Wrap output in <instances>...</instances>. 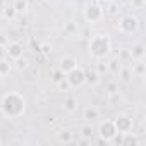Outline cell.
Instances as JSON below:
<instances>
[{
	"instance_id": "cell-1",
	"label": "cell",
	"mask_w": 146,
	"mask_h": 146,
	"mask_svg": "<svg viewBox=\"0 0 146 146\" xmlns=\"http://www.w3.org/2000/svg\"><path fill=\"white\" fill-rule=\"evenodd\" d=\"M26 110V98L21 93L11 91L2 100V113L9 119H17Z\"/></svg>"
},
{
	"instance_id": "cell-2",
	"label": "cell",
	"mask_w": 146,
	"mask_h": 146,
	"mask_svg": "<svg viewBox=\"0 0 146 146\" xmlns=\"http://www.w3.org/2000/svg\"><path fill=\"white\" fill-rule=\"evenodd\" d=\"M110 50H112V43H110V38L107 35L91 36V40H90V53H91L93 58L102 60L110 53Z\"/></svg>"
},
{
	"instance_id": "cell-3",
	"label": "cell",
	"mask_w": 146,
	"mask_h": 146,
	"mask_svg": "<svg viewBox=\"0 0 146 146\" xmlns=\"http://www.w3.org/2000/svg\"><path fill=\"white\" fill-rule=\"evenodd\" d=\"M65 79H67L70 88H81L83 84H86V70L78 65V67H74L72 70L67 72Z\"/></svg>"
},
{
	"instance_id": "cell-4",
	"label": "cell",
	"mask_w": 146,
	"mask_h": 146,
	"mask_svg": "<svg viewBox=\"0 0 146 146\" xmlns=\"http://www.w3.org/2000/svg\"><path fill=\"white\" fill-rule=\"evenodd\" d=\"M103 14H105L103 7L98 5V4H88L86 9H84V17H86V21L91 23V24L100 23V21L103 19Z\"/></svg>"
},
{
	"instance_id": "cell-5",
	"label": "cell",
	"mask_w": 146,
	"mask_h": 146,
	"mask_svg": "<svg viewBox=\"0 0 146 146\" xmlns=\"http://www.w3.org/2000/svg\"><path fill=\"white\" fill-rule=\"evenodd\" d=\"M117 134H119V132H117V129H115V125H113V120H105V122H102L100 127H98V136H100L102 141H113V137H115Z\"/></svg>"
},
{
	"instance_id": "cell-6",
	"label": "cell",
	"mask_w": 146,
	"mask_h": 146,
	"mask_svg": "<svg viewBox=\"0 0 146 146\" xmlns=\"http://www.w3.org/2000/svg\"><path fill=\"white\" fill-rule=\"evenodd\" d=\"M137 28H139V21H137L136 16H124V17H120V21H119V29H120L124 35H131V33H134Z\"/></svg>"
},
{
	"instance_id": "cell-7",
	"label": "cell",
	"mask_w": 146,
	"mask_h": 146,
	"mask_svg": "<svg viewBox=\"0 0 146 146\" xmlns=\"http://www.w3.org/2000/svg\"><path fill=\"white\" fill-rule=\"evenodd\" d=\"M113 125H115L117 132H119V134H122V132H129V131H132L134 122H132V119H131L129 115L120 113V115H117V117L113 119Z\"/></svg>"
},
{
	"instance_id": "cell-8",
	"label": "cell",
	"mask_w": 146,
	"mask_h": 146,
	"mask_svg": "<svg viewBox=\"0 0 146 146\" xmlns=\"http://www.w3.org/2000/svg\"><path fill=\"white\" fill-rule=\"evenodd\" d=\"M5 53H7V58L16 60V58H19V57H23L24 48H23V45H21V43L12 41V43H7V45H5Z\"/></svg>"
},
{
	"instance_id": "cell-9",
	"label": "cell",
	"mask_w": 146,
	"mask_h": 146,
	"mask_svg": "<svg viewBox=\"0 0 146 146\" xmlns=\"http://www.w3.org/2000/svg\"><path fill=\"white\" fill-rule=\"evenodd\" d=\"M74 67H78V60L74 58V57H64L62 60H60V64H58V70L62 72V74L65 76L69 70H72Z\"/></svg>"
},
{
	"instance_id": "cell-10",
	"label": "cell",
	"mask_w": 146,
	"mask_h": 146,
	"mask_svg": "<svg viewBox=\"0 0 146 146\" xmlns=\"http://www.w3.org/2000/svg\"><path fill=\"white\" fill-rule=\"evenodd\" d=\"M131 57L134 60H144V57H146V46H144V43H136L132 46V50H131Z\"/></svg>"
},
{
	"instance_id": "cell-11",
	"label": "cell",
	"mask_w": 146,
	"mask_h": 146,
	"mask_svg": "<svg viewBox=\"0 0 146 146\" xmlns=\"http://www.w3.org/2000/svg\"><path fill=\"white\" fill-rule=\"evenodd\" d=\"M98 117H100V110H98L95 105L84 107V110H83V119H84V120L91 122V120H95V119H98Z\"/></svg>"
},
{
	"instance_id": "cell-12",
	"label": "cell",
	"mask_w": 146,
	"mask_h": 146,
	"mask_svg": "<svg viewBox=\"0 0 146 146\" xmlns=\"http://www.w3.org/2000/svg\"><path fill=\"white\" fill-rule=\"evenodd\" d=\"M64 110L69 112V113L76 112V110H78V100H76L74 96H67V98L64 100Z\"/></svg>"
},
{
	"instance_id": "cell-13",
	"label": "cell",
	"mask_w": 146,
	"mask_h": 146,
	"mask_svg": "<svg viewBox=\"0 0 146 146\" xmlns=\"http://www.w3.org/2000/svg\"><path fill=\"white\" fill-rule=\"evenodd\" d=\"M57 139H58V143L70 144L72 141H74V136H72V132H70V131H67V129H62V131L57 134Z\"/></svg>"
},
{
	"instance_id": "cell-14",
	"label": "cell",
	"mask_w": 146,
	"mask_h": 146,
	"mask_svg": "<svg viewBox=\"0 0 146 146\" xmlns=\"http://www.w3.org/2000/svg\"><path fill=\"white\" fill-rule=\"evenodd\" d=\"M120 69H122V65H120V60H119V57L112 58V60L107 64V70H110L112 74H119V72H120Z\"/></svg>"
},
{
	"instance_id": "cell-15",
	"label": "cell",
	"mask_w": 146,
	"mask_h": 146,
	"mask_svg": "<svg viewBox=\"0 0 146 146\" xmlns=\"http://www.w3.org/2000/svg\"><path fill=\"white\" fill-rule=\"evenodd\" d=\"M12 7L16 9V12H17V14H23V12H26V11H28L29 2H28V0H14Z\"/></svg>"
},
{
	"instance_id": "cell-16",
	"label": "cell",
	"mask_w": 146,
	"mask_h": 146,
	"mask_svg": "<svg viewBox=\"0 0 146 146\" xmlns=\"http://www.w3.org/2000/svg\"><path fill=\"white\" fill-rule=\"evenodd\" d=\"M93 134H95V127H93L91 124H84V125L81 127V136H83L84 139H88V141H91V137H93Z\"/></svg>"
},
{
	"instance_id": "cell-17",
	"label": "cell",
	"mask_w": 146,
	"mask_h": 146,
	"mask_svg": "<svg viewBox=\"0 0 146 146\" xmlns=\"http://www.w3.org/2000/svg\"><path fill=\"white\" fill-rule=\"evenodd\" d=\"M100 81V74L96 70H90V72H86V84H96Z\"/></svg>"
},
{
	"instance_id": "cell-18",
	"label": "cell",
	"mask_w": 146,
	"mask_h": 146,
	"mask_svg": "<svg viewBox=\"0 0 146 146\" xmlns=\"http://www.w3.org/2000/svg\"><path fill=\"white\" fill-rule=\"evenodd\" d=\"M14 62H16V67H17L19 70H24V69H28V65H29V60H28L24 55L19 57V58H16Z\"/></svg>"
},
{
	"instance_id": "cell-19",
	"label": "cell",
	"mask_w": 146,
	"mask_h": 146,
	"mask_svg": "<svg viewBox=\"0 0 146 146\" xmlns=\"http://www.w3.org/2000/svg\"><path fill=\"white\" fill-rule=\"evenodd\" d=\"M9 72H11V64H9V60L2 58L0 60V74L5 76V74H9Z\"/></svg>"
},
{
	"instance_id": "cell-20",
	"label": "cell",
	"mask_w": 146,
	"mask_h": 146,
	"mask_svg": "<svg viewBox=\"0 0 146 146\" xmlns=\"http://www.w3.org/2000/svg\"><path fill=\"white\" fill-rule=\"evenodd\" d=\"M132 74H136V76H143L144 74V64H143V60H137V64L132 67Z\"/></svg>"
},
{
	"instance_id": "cell-21",
	"label": "cell",
	"mask_w": 146,
	"mask_h": 146,
	"mask_svg": "<svg viewBox=\"0 0 146 146\" xmlns=\"http://www.w3.org/2000/svg\"><path fill=\"white\" fill-rule=\"evenodd\" d=\"M16 16H17V12H16V9H14L12 5L4 9V17H5V19H14Z\"/></svg>"
},
{
	"instance_id": "cell-22",
	"label": "cell",
	"mask_w": 146,
	"mask_h": 146,
	"mask_svg": "<svg viewBox=\"0 0 146 146\" xmlns=\"http://www.w3.org/2000/svg\"><path fill=\"white\" fill-rule=\"evenodd\" d=\"M119 74L122 76V79H124V81H129V79H131V70H129V69H124V67H122Z\"/></svg>"
},
{
	"instance_id": "cell-23",
	"label": "cell",
	"mask_w": 146,
	"mask_h": 146,
	"mask_svg": "<svg viewBox=\"0 0 146 146\" xmlns=\"http://www.w3.org/2000/svg\"><path fill=\"white\" fill-rule=\"evenodd\" d=\"M107 90H108V93H117V91H119V86L112 81V83H108V84H107Z\"/></svg>"
},
{
	"instance_id": "cell-24",
	"label": "cell",
	"mask_w": 146,
	"mask_h": 146,
	"mask_svg": "<svg viewBox=\"0 0 146 146\" xmlns=\"http://www.w3.org/2000/svg\"><path fill=\"white\" fill-rule=\"evenodd\" d=\"M105 70H107V64L100 62V64H98V67H96V72H98V74H102V72H105Z\"/></svg>"
},
{
	"instance_id": "cell-25",
	"label": "cell",
	"mask_w": 146,
	"mask_h": 146,
	"mask_svg": "<svg viewBox=\"0 0 146 146\" xmlns=\"http://www.w3.org/2000/svg\"><path fill=\"white\" fill-rule=\"evenodd\" d=\"M2 58H7V53H5V45H0V60Z\"/></svg>"
},
{
	"instance_id": "cell-26",
	"label": "cell",
	"mask_w": 146,
	"mask_h": 146,
	"mask_svg": "<svg viewBox=\"0 0 146 146\" xmlns=\"http://www.w3.org/2000/svg\"><path fill=\"white\" fill-rule=\"evenodd\" d=\"M60 79H64V74H62L60 70H58V72H55V76H53V81H55V83H58Z\"/></svg>"
},
{
	"instance_id": "cell-27",
	"label": "cell",
	"mask_w": 146,
	"mask_h": 146,
	"mask_svg": "<svg viewBox=\"0 0 146 146\" xmlns=\"http://www.w3.org/2000/svg\"><path fill=\"white\" fill-rule=\"evenodd\" d=\"M65 29H67L69 33H72V31H78V28H76L74 24H67V28H65Z\"/></svg>"
},
{
	"instance_id": "cell-28",
	"label": "cell",
	"mask_w": 146,
	"mask_h": 146,
	"mask_svg": "<svg viewBox=\"0 0 146 146\" xmlns=\"http://www.w3.org/2000/svg\"><path fill=\"white\" fill-rule=\"evenodd\" d=\"M50 50H52V46H48V45H43V50H41V52H43V53H48Z\"/></svg>"
},
{
	"instance_id": "cell-29",
	"label": "cell",
	"mask_w": 146,
	"mask_h": 146,
	"mask_svg": "<svg viewBox=\"0 0 146 146\" xmlns=\"http://www.w3.org/2000/svg\"><path fill=\"white\" fill-rule=\"evenodd\" d=\"M2 78H4V76H2V74H0V83H2Z\"/></svg>"
},
{
	"instance_id": "cell-30",
	"label": "cell",
	"mask_w": 146,
	"mask_h": 146,
	"mask_svg": "<svg viewBox=\"0 0 146 146\" xmlns=\"http://www.w3.org/2000/svg\"><path fill=\"white\" fill-rule=\"evenodd\" d=\"M110 2H115V0H110Z\"/></svg>"
},
{
	"instance_id": "cell-31",
	"label": "cell",
	"mask_w": 146,
	"mask_h": 146,
	"mask_svg": "<svg viewBox=\"0 0 146 146\" xmlns=\"http://www.w3.org/2000/svg\"><path fill=\"white\" fill-rule=\"evenodd\" d=\"M53 2H57V0H53Z\"/></svg>"
},
{
	"instance_id": "cell-32",
	"label": "cell",
	"mask_w": 146,
	"mask_h": 146,
	"mask_svg": "<svg viewBox=\"0 0 146 146\" xmlns=\"http://www.w3.org/2000/svg\"><path fill=\"white\" fill-rule=\"evenodd\" d=\"M0 144H2V141H0Z\"/></svg>"
}]
</instances>
